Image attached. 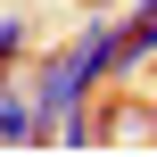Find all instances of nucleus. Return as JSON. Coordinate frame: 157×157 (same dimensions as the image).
Masks as SVG:
<instances>
[{
	"mask_svg": "<svg viewBox=\"0 0 157 157\" xmlns=\"http://www.w3.org/2000/svg\"><path fill=\"white\" fill-rule=\"evenodd\" d=\"M25 50H33V25H25V17H0V66L25 58Z\"/></svg>",
	"mask_w": 157,
	"mask_h": 157,
	"instance_id": "7ed1b4c3",
	"label": "nucleus"
},
{
	"mask_svg": "<svg viewBox=\"0 0 157 157\" xmlns=\"http://www.w3.org/2000/svg\"><path fill=\"white\" fill-rule=\"evenodd\" d=\"M99 8H108V0H99Z\"/></svg>",
	"mask_w": 157,
	"mask_h": 157,
	"instance_id": "20e7f679",
	"label": "nucleus"
},
{
	"mask_svg": "<svg viewBox=\"0 0 157 157\" xmlns=\"http://www.w3.org/2000/svg\"><path fill=\"white\" fill-rule=\"evenodd\" d=\"M41 141H50V116H41V99L0 83V149H41Z\"/></svg>",
	"mask_w": 157,
	"mask_h": 157,
	"instance_id": "f257e3e1",
	"label": "nucleus"
},
{
	"mask_svg": "<svg viewBox=\"0 0 157 157\" xmlns=\"http://www.w3.org/2000/svg\"><path fill=\"white\" fill-rule=\"evenodd\" d=\"M108 141H157V108H108Z\"/></svg>",
	"mask_w": 157,
	"mask_h": 157,
	"instance_id": "f03ea898",
	"label": "nucleus"
}]
</instances>
